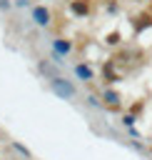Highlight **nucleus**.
<instances>
[{
	"instance_id": "obj_1",
	"label": "nucleus",
	"mask_w": 152,
	"mask_h": 160,
	"mask_svg": "<svg viewBox=\"0 0 152 160\" xmlns=\"http://www.w3.org/2000/svg\"><path fill=\"white\" fill-rule=\"evenodd\" d=\"M72 10H75L77 15H85V12H87V2H80V0H75V2H72Z\"/></svg>"
},
{
	"instance_id": "obj_2",
	"label": "nucleus",
	"mask_w": 152,
	"mask_h": 160,
	"mask_svg": "<svg viewBox=\"0 0 152 160\" xmlns=\"http://www.w3.org/2000/svg\"><path fill=\"white\" fill-rule=\"evenodd\" d=\"M35 18H37V22H42V25H47V10H35Z\"/></svg>"
},
{
	"instance_id": "obj_3",
	"label": "nucleus",
	"mask_w": 152,
	"mask_h": 160,
	"mask_svg": "<svg viewBox=\"0 0 152 160\" xmlns=\"http://www.w3.org/2000/svg\"><path fill=\"white\" fill-rule=\"evenodd\" d=\"M77 72H80L82 78H92V72H90V70H87L85 65H77Z\"/></svg>"
},
{
	"instance_id": "obj_4",
	"label": "nucleus",
	"mask_w": 152,
	"mask_h": 160,
	"mask_svg": "<svg viewBox=\"0 0 152 160\" xmlns=\"http://www.w3.org/2000/svg\"><path fill=\"white\" fill-rule=\"evenodd\" d=\"M117 38H120V35H117V32H112V35L107 38V42H110V45H115V42H117Z\"/></svg>"
}]
</instances>
